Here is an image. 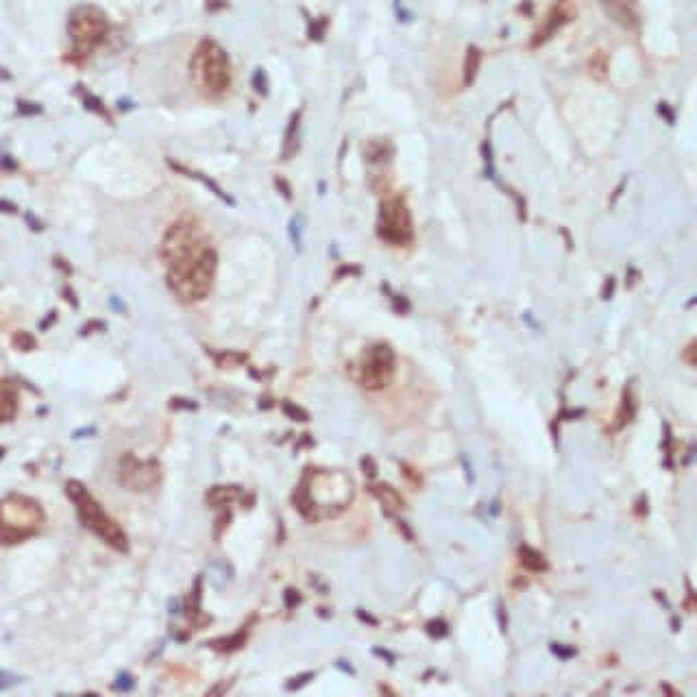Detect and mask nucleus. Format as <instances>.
<instances>
[{"instance_id": "a211bd4d", "label": "nucleus", "mask_w": 697, "mask_h": 697, "mask_svg": "<svg viewBox=\"0 0 697 697\" xmlns=\"http://www.w3.org/2000/svg\"><path fill=\"white\" fill-rule=\"evenodd\" d=\"M238 495H240V490L236 486H216L208 493V501L218 508V506H227L231 499H236Z\"/></svg>"}, {"instance_id": "b1692460", "label": "nucleus", "mask_w": 697, "mask_h": 697, "mask_svg": "<svg viewBox=\"0 0 697 697\" xmlns=\"http://www.w3.org/2000/svg\"><path fill=\"white\" fill-rule=\"evenodd\" d=\"M242 643H244V632L236 634L234 638H222V641H216V643H212V645H214V648H218V650H236V648H240Z\"/></svg>"}, {"instance_id": "6e6552de", "label": "nucleus", "mask_w": 697, "mask_h": 697, "mask_svg": "<svg viewBox=\"0 0 697 697\" xmlns=\"http://www.w3.org/2000/svg\"><path fill=\"white\" fill-rule=\"evenodd\" d=\"M377 234L381 240L395 246H405L415 238V227H412V214L403 196H391L381 203Z\"/></svg>"}, {"instance_id": "c756f323", "label": "nucleus", "mask_w": 697, "mask_h": 697, "mask_svg": "<svg viewBox=\"0 0 697 697\" xmlns=\"http://www.w3.org/2000/svg\"><path fill=\"white\" fill-rule=\"evenodd\" d=\"M290 236H292L294 246L301 249V238H299V218H292V222H290Z\"/></svg>"}, {"instance_id": "412c9836", "label": "nucleus", "mask_w": 697, "mask_h": 697, "mask_svg": "<svg viewBox=\"0 0 697 697\" xmlns=\"http://www.w3.org/2000/svg\"><path fill=\"white\" fill-rule=\"evenodd\" d=\"M216 362H218L222 369H227V367H238V364L246 362V355H242V353H234V351H227V353L216 355Z\"/></svg>"}, {"instance_id": "c9c22d12", "label": "nucleus", "mask_w": 697, "mask_h": 697, "mask_svg": "<svg viewBox=\"0 0 697 697\" xmlns=\"http://www.w3.org/2000/svg\"><path fill=\"white\" fill-rule=\"evenodd\" d=\"M27 220L31 222V227H33L35 231H40V229H42V222H37V220H35V218H33L31 214H27Z\"/></svg>"}, {"instance_id": "72a5a7b5", "label": "nucleus", "mask_w": 697, "mask_h": 697, "mask_svg": "<svg viewBox=\"0 0 697 697\" xmlns=\"http://www.w3.org/2000/svg\"><path fill=\"white\" fill-rule=\"evenodd\" d=\"M172 407H188V410H194L196 403H190L188 399H172Z\"/></svg>"}, {"instance_id": "ddd939ff", "label": "nucleus", "mask_w": 697, "mask_h": 697, "mask_svg": "<svg viewBox=\"0 0 697 697\" xmlns=\"http://www.w3.org/2000/svg\"><path fill=\"white\" fill-rule=\"evenodd\" d=\"M18 415V388L9 379H0V425L13 421Z\"/></svg>"}, {"instance_id": "7c9ffc66", "label": "nucleus", "mask_w": 697, "mask_h": 697, "mask_svg": "<svg viewBox=\"0 0 697 697\" xmlns=\"http://www.w3.org/2000/svg\"><path fill=\"white\" fill-rule=\"evenodd\" d=\"M275 184H277V188H279V192H281L283 196H286L288 201L292 198V190H290V186H288L286 181H283V179H281V177H277V181H275Z\"/></svg>"}, {"instance_id": "bb28decb", "label": "nucleus", "mask_w": 697, "mask_h": 697, "mask_svg": "<svg viewBox=\"0 0 697 697\" xmlns=\"http://www.w3.org/2000/svg\"><path fill=\"white\" fill-rule=\"evenodd\" d=\"M325 27H327V20H325V18L312 22V27H309V37H312V40H323V35H325Z\"/></svg>"}, {"instance_id": "f8f14e48", "label": "nucleus", "mask_w": 697, "mask_h": 697, "mask_svg": "<svg viewBox=\"0 0 697 697\" xmlns=\"http://www.w3.org/2000/svg\"><path fill=\"white\" fill-rule=\"evenodd\" d=\"M602 7H604L606 16L612 18L616 24H621L624 29H630V31L638 29V16L628 0H602Z\"/></svg>"}, {"instance_id": "f704fd0d", "label": "nucleus", "mask_w": 697, "mask_h": 697, "mask_svg": "<svg viewBox=\"0 0 697 697\" xmlns=\"http://www.w3.org/2000/svg\"><path fill=\"white\" fill-rule=\"evenodd\" d=\"M286 600H288V606H294L299 602V595H294V590H288L286 592Z\"/></svg>"}, {"instance_id": "4468645a", "label": "nucleus", "mask_w": 697, "mask_h": 697, "mask_svg": "<svg viewBox=\"0 0 697 697\" xmlns=\"http://www.w3.org/2000/svg\"><path fill=\"white\" fill-rule=\"evenodd\" d=\"M299 126H301V112H294L290 116L286 133H283V148H281V157L283 160L294 157L297 150H299Z\"/></svg>"}, {"instance_id": "f257e3e1", "label": "nucleus", "mask_w": 697, "mask_h": 697, "mask_svg": "<svg viewBox=\"0 0 697 697\" xmlns=\"http://www.w3.org/2000/svg\"><path fill=\"white\" fill-rule=\"evenodd\" d=\"M351 497V479L345 473L307 469L294 493V504L305 519L321 521L325 516L342 512Z\"/></svg>"}, {"instance_id": "2eb2a0df", "label": "nucleus", "mask_w": 697, "mask_h": 697, "mask_svg": "<svg viewBox=\"0 0 697 697\" xmlns=\"http://www.w3.org/2000/svg\"><path fill=\"white\" fill-rule=\"evenodd\" d=\"M168 166L172 168V170H177V172H181V174H188V177H194L196 179V181H201V184H205V186H208L218 198H222L225 203H229V205H234V198H229V194H225V190L216 184V181H212V179L210 177H205L203 172H194V170H190V168H186V166H179V164H174L172 160H168Z\"/></svg>"}, {"instance_id": "0eeeda50", "label": "nucleus", "mask_w": 697, "mask_h": 697, "mask_svg": "<svg viewBox=\"0 0 697 697\" xmlns=\"http://www.w3.org/2000/svg\"><path fill=\"white\" fill-rule=\"evenodd\" d=\"M205 246H208V240H205L198 222L192 218H181L166 231L160 255L168 266H174L179 262L188 260V257L196 255Z\"/></svg>"}, {"instance_id": "f03ea898", "label": "nucleus", "mask_w": 697, "mask_h": 697, "mask_svg": "<svg viewBox=\"0 0 697 697\" xmlns=\"http://www.w3.org/2000/svg\"><path fill=\"white\" fill-rule=\"evenodd\" d=\"M218 257L216 251L208 244L188 260L168 266V288L184 303L203 301L212 292L216 277Z\"/></svg>"}, {"instance_id": "9d476101", "label": "nucleus", "mask_w": 697, "mask_h": 697, "mask_svg": "<svg viewBox=\"0 0 697 697\" xmlns=\"http://www.w3.org/2000/svg\"><path fill=\"white\" fill-rule=\"evenodd\" d=\"M162 479V467L155 460H138L126 453L120 460V484L129 490H150Z\"/></svg>"}, {"instance_id": "20e7f679", "label": "nucleus", "mask_w": 697, "mask_h": 697, "mask_svg": "<svg viewBox=\"0 0 697 697\" xmlns=\"http://www.w3.org/2000/svg\"><path fill=\"white\" fill-rule=\"evenodd\" d=\"M190 72L194 81L208 92V94H225L231 85V64L225 48L210 40L203 37L194 50Z\"/></svg>"}, {"instance_id": "c85d7f7f", "label": "nucleus", "mask_w": 697, "mask_h": 697, "mask_svg": "<svg viewBox=\"0 0 697 697\" xmlns=\"http://www.w3.org/2000/svg\"><path fill=\"white\" fill-rule=\"evenodd\" d=\"M116 689H118V691H131V689H133V678L129 676V674H122V676L118 678V682H116Z\"/></svg>"}, {"instance_id": "393cba45", "label": "nucleus", "mask_w": 697, "mask_h": 697, "mask_svg": "<svg viewBox=\"0 0 697 697\" xmlns=\"http://www.w3.org/2000/svg\"><path fill=\"white\" fill-rule=\"evenodd\" d=\"M590 72L595 74L597 79H604V74H606V57L602 53L590 57Z\"/></svg>"}, {"instance_id": "a878e982", "label": "nucleus", "mask_w": 697, "mask_h": 697, "mask_svg": "<svg viewBox=\"0 0 697 697\" xmlns=\"http://www.w3.org/2000/svg\"><path fill=\"white\" fill-rule=\"evenodd\" d=\"M283 412H286V415L290 419H294V421H307V412L301 410V407H297V405H292V403H283Z\"/></svg>"}, {"instance_id": "cd10ccee", "label": "nucleus", "mask_w": 697, "mask_h": 697, "mask_svg": "<svg viewBox=\"0 0 697 697\" xmlns=\"http://www.w3.org/2000/svg\"><path fill=\"white\" fill-rule=\"evenodd\" d=\"M18 109L20 114H42V105H37V102H27V100H18Z\"/></svg>"}, {"instance_id": "473e14b6", "label": "nucleus", "mask_w": 697, "mask_h": 697, "mask_svg": "<svg viewBox=\"0 0 697 697\" xmlns=\"http://www.w3.org/2000/svg\"><path fill=\"white\" fill-rule=\"evenodd\" d=\"M309 678H314V674H305V676H299V678H294V682H290L288 684V689L290 691H294V689H299V686H303Z\"/></svg>"}, {"instance_id": "dca6fc26", "label": "nucleus", "mask_w": 697, "mask_h": 697, "mask_svg": "<svg viewBox=\"0 0 697 697\" xmlns=\"http://www.w3.org/2000/svg\"><path fill=\"white\" fill-rule=\"evenodd\" d=\"M373 493L375 497L386 506V510H401L405 504L401 499V495L397 493V490L388 484H379V486H373Z\"/></svg>"}, {"instance_id": "9b49d317", "label": "nucleus", "mask_w": 697, "mask_h": 697, "mask_svg": "<svg viewBox=\"0 0 697 697\" xmlns=\"http://www.w3.org/2000/svg\"><path fill=\"white\" fill-rule=\"evenodd\" d=\"M576 16H578V7L571 3V0H556V3L552 5V9H549L545 27L532 37V46L536 48L540 44H545L560 27H564L566 22H571Z\"/></svg>"}, {"instance_id": "7ed1b4c3", "label": "nucleus", "mask_w": 697, "mask_h": 697, "mask_svg": "<svg viewBox=\"0 0 697 697\" xmlns=\"http://www.w3.org/2000/svg\"><path fill=\"white\" fill-rule=\"evenodd\" d=\"M44 525L42 506L24 495L0 499V545H16L35 536Z\"/></svg>"}, {"instance_id": "6ab92c4d", "label": "nucleus", "mask_w": 697, "mask_h": 697, "mask_svg": "<svg viewBox=\"0 0 697 697\" xmlns=\"http://www.w3.org/2000/svg\"><path fill=\"white\" fill-rule=\"evenodd\" d=\"M521 562L532 571H545L547 569V562H545L543 554H538L530 547H521Z\"/></svg>"}, {"instance_id": "aec40b11", "label": "nucleus", "mask_w": 697, "mask_h": 697, "mask_svg": "<svg viewBox=\"0 0 697 697\" xmlns=\"http://www.w3.org/2000/svg\"><path fill=\"white\" fill-rule=\"evenodd\" d=\"M13 347L18 349V351H33L35 349V338H33V335L31 333H27V331H18L16 335H13Z\"/></svg>"}, {"instance_id": "5701e85b", "label": "nucleus", "mask_w": 697, "mask_h": 697, "mask_svg": "<svg viewBox=\"0 0 697 697\" xmlns=\"http://www.w3.org/2000/svg\"><path fill=\"white\" fill-rule=\"evenodd\" d=\"M253 88L257 94H268V81H266V72L262 68H257L255 74H253Z\"/></svg>"}, {"instance_id": "39448f33", "label": "nucleus", "mask_w": 697, "mask_h": 697, "mask_svg": "<svg viewBox=\"0 0 697 697\" xmlns=\"http://www.w3.org/2000/svg\"><path fill=\"white\" fill-rule=\"evenodd\" d=\"M68 497L74 501L76 506V512H79V519L83 521V525L94 532L96 536H100L109 547H114L116 552H126L129 549V540H126V534L120 530V525L109 519V516L102 512L100 504L88 493V488L81 484V482H76V479H70L68 486Z\"/></svg>"}, {"instance_id": "423d86ee", "label": "nucleus", "mask_w": 697, "mask_h": 697, "mask_svg": "<svg viewBox=\"0 0 697 697\" xmlns=\"http://www.w3.org/2000/svg\"><path fill=\"white\" fill-rule=\"evenodd\" d=\"M107 33H109V20L102 9H98L96 5H79L76 9H72L68 18V35L72 40L74 53L79 57L90 55L107 37Z\"/></svg>"}, {"instance_id": "2f4dec72", "label": "nucleus", "mask_w": 697, "mask_h": 697, "mask_svg": "<svg viewBox=\"0 0 697 697\" xmlns=\"http://www.w3.org/2000/svg\"><path fill=\"white\" fill-rule=\"evenodd\" d=\"M0 212H3V214H16V212H18V208H16V205H13L11 201L0 198Z\"/></svg>"}, {"instance_id": "4be33fe9", "label": "nucleus", "mask_w": 697, "mask_h": 697, "mask_svg": "<svg viewBox=\"0 0 697 697\" xmlns=\"http://www.w3.org/2000/svg\"><path fill=\"white\" fill-rule=\"evenodd\" d=\"M83 105H85L90 112H94V114H98V116H102V118H109L105 105H102V100L96 98V96H92V94H83Z\"/></svg>"}, {"instance_id": "1a4fd4ad", "label": "nucleus", "mask_w": 697, "mask_h": 697, "mask_svg": "<svg viewBox=\"0 0 697 697\" xmlns=\"http://www.w3.org/2000/svg\"><path fill=\"white\" fill-rule=\"evenodd\" d=\"M395 351L388 345H373L364 357H362V367H359V381H362L364 388L369 391H381L386 388L393 377H395Z\"/></svg>"}, {"instance_id": "f3484780", "label": "nucleus", "mask_w": 697, "mask_h": 697, "mask_svg": "<svg viewBox=\"0 0 697 697\" xmlns=\"http://www.w3.org/2000/svg\"><path fill=\"white\" fill-rule=\"evenodd\" d=\"M479 64H482V53H479V48H477V46H469V50H467V59H464V85H471V83L475 81L477 70H479Z\"/></svg>"}]
</instances>
